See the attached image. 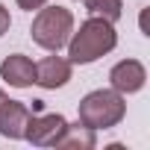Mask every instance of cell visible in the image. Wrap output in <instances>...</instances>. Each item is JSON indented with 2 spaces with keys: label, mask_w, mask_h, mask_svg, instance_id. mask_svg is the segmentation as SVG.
I'll return each mask as SVG.
<instances>
[{
  "label": "cell",
  "mask_w": 150,
  "mask_h": 150,
  "mask_svg": "<svg viewBox=\"0 0 150 150\" xmlns=\"http://www.w3.org/2000/svg\"><path fill=\"white\" fill-rule=\"evenodd\" d=\"M118 44V33L109 21L91 15L88 21L80 24L77 33H71L68 38V62L71 65H91L100 56H106L109 50H115Z\"/></svg>",
  "instance_id": "obj_1"
},
{
  "label": "cell",
  "mask_w": 150,
  "mask_h": 150,
  "mask_svg": "<svg viewBox=\"0 0 150 150\" xmlns=\"http://www.w3.org/2000/svg\"><path fill=\"white\" fill-rule=\"evenodd\" d=\"M124 115H127V103H124V94L115 88H100L80 100V124H86L94 132L121 124Z\"/></svg>",
  "instance_id": "obj_2"
},
{
  "label": "cell",
  "mask_w": 150,
  "mask_h": 150,
  "mask_svg": "<svg viewBox=\"0 0 150 150\" xmlns=\"http://www.w3.org/2000/svg\"><path fill=\"white\" fill-rule=\"evenodd\" d=\"M71 33H74V15H71V9H65V6H47V9L41 6L38 9V15L33 21V41L38 47L56 53V50H62L68 44Z\"/></svg>",
  "instance_id": "obj_3"
},
{
  "label": "cell",
  "mask_w": 150,
  "mask_h": 150,
  "mask_svg": "<svg viewBox=\"0 0 150 150\" xmlns=\"http://www.w3.org/2000/svg\"><path fill=\"white\" fill-rule=\"evenodd\" d=\"M65 127H68V121H65L59 112H50V115H35V112H33L24 138H27L30 144H35V147H53V144L59 141V135L65 132Z\"/></svg>",
  "instance_id": "obj_4"
},
{
  "label": "cell",
  "mask_w": 150,
  "mask_h": 150,
  "mask_svg": "<svg viewBox=\"0 0 150 150\" xmlns=\"http://www.w3.org/2000/svg\"><path fill=\"white\" fill-rule=\"evenodd\" d=\"M144 80H147V71H144V65L135 62V59H124V62H118V65L109 71V83H112V88L121 91V94H135V91H141V88H144Z\"/></svg>",
  "instance_id": "obj_5"
},
{
  "label": "cell",
  "mask_w": 150,
  "mask_h": 150,
  "mask_svg": "<svg viewBox=\"0 0 150 150\" xmlns=\"http://www.w3.org/2000/svg\"><path fill=\"white\" fill-rule=\"evenodd\" d=\"M30 118H33V112H30L27 103H21V100H3V103H0V135H3V138H24Z\"/></svg>",
  "instance_id": "obj_6"
},
{
  "label": "cell",
  "mask_w": 150,
  "mask_h": 150,
  "mask_svg": "<svg viewBox=\"0 0 150 150\" xmlns=\"http://www.w3.org/2000/svg\"><path fill=\"white\" fill-rule=\"evenodd\" d=\"M0 77H3L9 86L15 88H30L35 83V65L30 56L24 53H12L3 59V65H0Z\"/></svg>",
  "instance_id": "obj_7"
},
{
  "label": "cell",
  "mask_w": 150,
  "mask_h": 150,
  "mask_svg": "<svg viewBox=\"0 0 150 150\" xmlns=\"http://www.w3.org/2000/svg\"><path fill=\"white\" fill-rule=\"evenodd\" d=\"M71 80V62L62 56H44L35 65V83L41 88H62Z\"/></svg>",
  "instance_id": "obj_8"
},
{
  "label": "cell",
  "mask_w": 150,
  "mask_h": 150,
  "mask_svg": "<svg viewBox=\"0 0 150 150\" xmlns=\"http://www.w3.org/2000/svg\"><path fill=\"white\" fill-rule=\"evenodd\" d=\"M97 144L94 138V129H88L86 124H77V127H65V132L59 135V141L53 147H62V150H91Z\"/></svg>",
  "instance_id": "obj_9"
},
{
  "label": "cell",
  "mask_w": 150,
  "mask_h": 150,
  "mask_svg": "<svg viewBox=\"0 0 150 150\" xmlns=\"http://www.w3.org/2000/svg\"><path fill=\"white\" fill-rule=\"evenodd\" d=\"M86 9H88V15H97V18L115 24L124 12V3L121 0H86Z\"/></svg>",
  "instance_id": "obj_10"
},
{
  "label": "cell",
  "mask_w": 150,
  "mask_h": 150,
  "mask_svg": "<svg viewBox=\"0 0 150 150\" xmlns=\"http://www.w3.org/2000/svg\"><path fill=\"white\" fill-rule=\"evenodd\" d=\"M18 6H21V9H27V12H33V9L38 12L41 6H47V0H18Z\"/></svg>",
  "instance_id": "obj_11"
},
{
  "label": "cell",
  "mask_w": 150,
  "mask_h": 150,
  "mask_svg": "<svg viewBox=\"0 0 150 150\" xmlns=\"http://www.w3.org/2000/svg\"><path fill=\"white\" fill-rule=\"evenodd\" d=\"M9 24H12L9 9H6V6H0V35H3V33H9Z\"/></svg>",
  "instance_id": "obj_12"
},
{
  "label": "cell",
  "mask_w": 150,
  "mask_h": 150,
  "mask_svg": "<svg viewBox=\"0 0 150 150\" xmlns=\"http://www.w3.org/2000/svg\"><path fill=\"white\" fill-rule=\"evenodd\" d=\"M3 100H6V94H3V88H0V103H3Z\"/></svg>",
  "instance_id": "obj_13"
}]
</instances>
